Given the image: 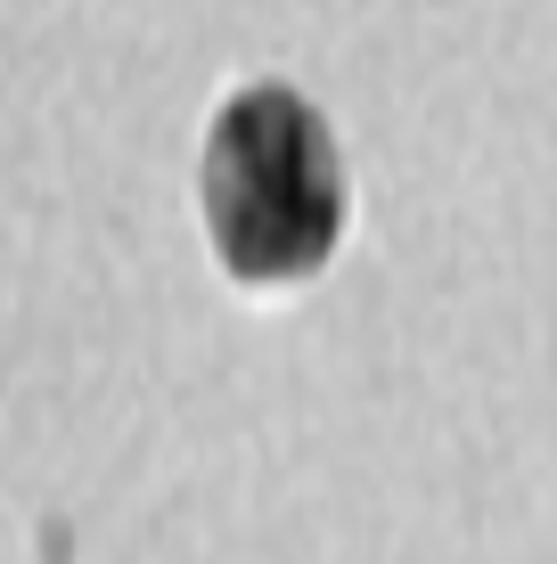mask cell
<instances>
[{"mask_svg": "<svg viewBox=\"0 0 557 564\" xmlns=\"http://www.w3.org/2000/svg\"><path fill=\"white\" fill-rule=\"evenodd\" d=\"M205 229L229 279H312L344 238V164L320 107L287 83H246L205 131Z\"/></svg>", "mask_w": 557, "mask_h": 564, "instance_id": "obj_1", "label": "cell"}]
</instances>
